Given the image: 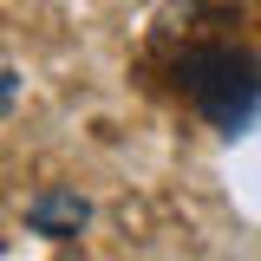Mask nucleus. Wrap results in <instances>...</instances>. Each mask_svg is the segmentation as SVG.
Instances as JSON below:
<instances>
[{"mask_svg": "<svg viewBox=\"0 0 261 261\" xmlns=\"http://www.w3.org/2000/svg\"><path fill=\"white\" fill-rule=\"evenodd\" d=\"M176 85L222 137H242L261 118V59L242 46H190L176 59Z\"/></svg>", "mask_w": 261, "mask_h": 261, "instance_id": "obj_1", "label": "nucleus"}, {"mask_svg": "<svg viewBox=\"0 0 261 261\" xmlns=\"http://www.w3.org/2000/svg\"><path fill=\"white\" fill-rule=\"evenodd\" d=\"M27 222H33V235H53V242H72L79 228L92 222V202L79 190H39L27 202Z\"/></svg>", "mask_w": 261, "mask_h": 261, "instance_id": "obj_2", "label": "nucleus"}, {"mask_svg": "<svg viewBox=\"0 0 261 261\" xmlns=\"http://www.w3.org/2000/svg\"><path fill=\"white\" fill-rule=\"evenodd\" d=\"M13 92H20V79H13V72H7V65H0V111H7V105H13Z\"/></svg>", "mask_w": 261, "mask_h": 261, "instance_id": "obj_3", "label": "nucleus"}]
</instances>
